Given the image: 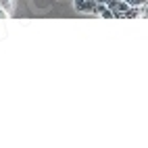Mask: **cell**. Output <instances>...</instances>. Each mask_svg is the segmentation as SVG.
<instances>
[{"mask_svg":"<svg viewBox=\"0 0 148 148\" xmlns=\"http://www.w3.org/2000/svg\"><path fill=\"white\" fill-rule=\"evenodd\" d=\"M0 6H2L4 11L13 13V0H0Z\"/></svg>","mask_w":148,"mask_h":148,"instance_id":"cell-1","label":"cell"},{"mask_svg":"<svg viewBox=\"0 0 148 148\" xmlns=\"http://www.w3.org/2000/svg\"><path fill=\"white\" fill-rule=\"evenodd\" d=\"M123 2L130 6H140V4H146V0H123Z\"/></svg>","mask_w":148,"mask_h":148,"instance_id":"cell-2","label":"cell"},{"mask_svg":"<svg viewBox=\"0 0 148 148\" xmlns=\"http://www.w3.org/2000/svg\"><path fill=\"white\" fill-rule=\"evenodd\" d=\"M8 17H11V13H8V11H4V8L0 6V19H8Z\"/></svg>","mask_w":148,"mask_h":148,"instance_id":"cell-3","label":"cell"}]
</instances>
